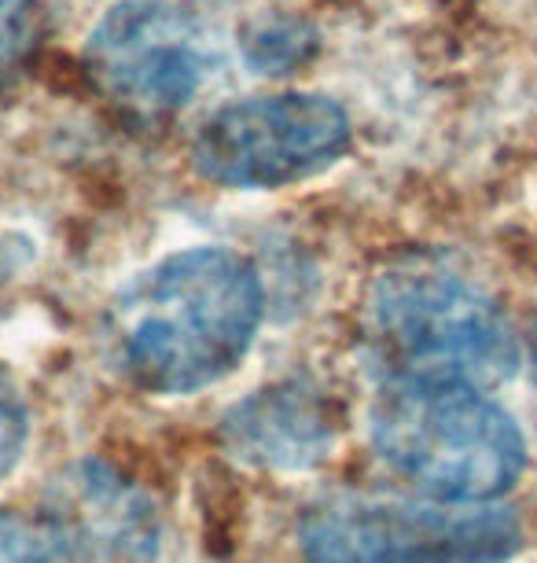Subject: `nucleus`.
<instances>
[{
    "label": "nucleus",
    "mask_w": 537,
    "mask_h": 563,
    "mask_svg": "<svg viewBox=\"0 0 537 563\" xmlns=\"http://www.w3.org/2000/svg\"><path fill=\"white\" fill-rule=\"evenodd\" d=\"M534 372H537V324H534Z\"/></svg>",
    "instance_id": "f8f14e48"
},
{
    "label": "nucleus",
    "mask_w": 537,
    "mask_h": 563,
    "mask_svg": "<svg viewBox=\"0 0 537 563\" xmlns=\"http://www.w3.org/2000/svg\"><path fill=\"white\" fill-rule=\"evenodd\" d=\"M30 434V412L26 401L19 395V387L12 384V376L0 365V479L19 464Z\"/></svg>",
    "instance_id": "9b49d317"
},
{
    "label": "nucleus",
    "mask_w": 537,
    "mask_h": 563,
    "mask_svg": "<svg viewBox=\"0 0 537 563\" xmlns=\"http://www.w3.org/2000/svg\"><path fill=\"white\" fill-rule=\"evenodd\" d=\"M368 431L383 464L435 501L493 505L526 472L523 431L479 387L387 379Z\"/></svg>",
    "instance_id": "f03ea898"
},
{
    "label": "nucleus",
    "mask_w": 537,
    "mask_h": 563,
    "mask_svg": "<svg viewBox=\"0 0 537 563\" xmlns=\"http://www.w3.org/2000/svg\"><path fill=\"white\" fill-rule=\"evenodd\" d=\"M45 519L74 563H144L155 552L152 505L103 467L89 464L59 483Z\"/></svg>",
    "instance_id": "0eeeda50"
},
{
    "label": "nucleus",
    "mask_w": 537,
    "mask_h": 563,
    "mask_svg": "<svg viewBox=\"0 0 537 563\" xmlns=\"http://www.w3.org/2000/svg\"><path fill=\"white\" fill-rule=\"evenodd\" d=\"M41 26H45V0H0V85L34 56Z\"/></svg>",
    "instance_id": "1a4fd4ad"
},
{
    "label": "nucleus",
    "mask_w": 537,
    "mask_h": 563,
    "mask_svg": "<svg viewBox=\"0 0 537 563\" xmlns=\"http://www.w3.org/2000/svg\"><path fill=\"white\" fill-rule=\"evenodd\" d=\"M225 431L239 456L266 467H310L332 445L328 409L299 384L258 390L233 409Z\"/></svg>",
    "instance_id": "6e6552de"
},
{
    "label": "nucleus",
    "mask_w": 537,
    "mask_h": 563,
    "mask_svg": "<svg viewBox=\"0 0 537 563\" xmlns=\"http://www.w3.org/2000/svg\"><path fill=\"white\" fill-rule=\"evenodd\" d=\"M368 335L387 379L490 390L519 365L497 299L435 262H405L379 276L368 295Z\"/></svg>",
    "instance_id": "7ed1b4c3"
},
{
    "label": "nucleus",
    "mask_w": 537,
    "mask_h": 563,
    "mask_svg": "<svg viewBox=\"0 0 537 563\" xmlns=\"http://www.w3.org/2000/svg\"><path fill=\"white\" fill-rule=\"evenodd\" d=\"M89 67L114 103L159 119L203 92L217 48L206 26L174 0H122L92 30Z\"/></svg>",
    "instance_id": "423d86ee"
},
{
    "label": "nucleus",
    "mask_w": 537,
    "mask_h": 563,
    "mask_svg": "<svg viewBox=\"0 0 537 563\" xmlns=\"http://www.w3.org/2000/svg\"><path fill=\"white\" fill-rule=\"evenodd\" d=\"M350 119L321 92H277L225 103L199 125L192 166L221 188H283L350 152Z\"/></svg>",
    "instance_id": "39448f33"
},
{
    "label": "nucleus",
    "mask_w": 537,
    "mask_h": 563,
    "mask_svg": "<svg viewBox=\"0 0 537 563\" xmlns=\"http://www.w3.org/2000/svg\"><path fill=\"white\" fill-rule=\"evenodd\" d=\"M266 295L255 265L225 247H188L147 269L111 313L125 376L152 395H195L236 372Z\"/></svg>",
    "instance_id": "f257e3e1"
},
{
    "label": "nucleus",
    "mask_w": 537,
    "mask_h": 563,
    "mask_svg": "<svg viewBox=\"0 0 537 563\" xmlns=\"http://www.w3.org/2000/svg\"><path fill=\"white\" fill-rule=\"evenodd\" d=\"M305 563H508L523 527L508 508L343 494L302 516Z\"/></svg>",
    "instance_id": "20e7f679"
},
{
    "label": "nucleus",
    "mask_w": 537,
    "mask_h": 563,
    "mask_svg": "<svg viewBox=\"0 0 537 563\" xmlns=\"http://www.w3.org/2000/svg\"><path fill=\"white\" fill-rule=\"evenodd\" d=\"M63 549L48 519H30L0 508V563H59Z\"/></svg>",
    "instance_id": "9d476101"
}]
</instances>
